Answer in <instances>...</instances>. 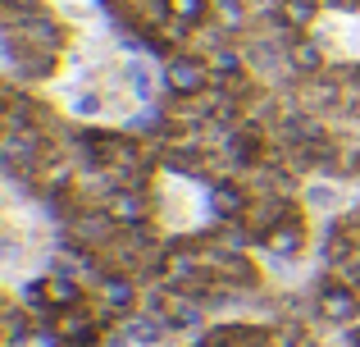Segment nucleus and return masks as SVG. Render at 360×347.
<instances>
[{
	"instance_id": "f03ea898",
	"label": "nucleus",
	"mask_w": 360,
	"mask_h": 347,
	"mask_svg": "<svg viewBox=\"0 0 360 347\" xmlns=\"http://www.w3.org/2000/svg\"><path fill=\"white\" fill-rule=\"evenodd\" d=\"M360 201V187L342 183V178H328V174H310L306 187H301V206L310 210V220H338Z\"/></svg>"
},
{
	"instance_id": "7ed1b4c3",
	"label": "nucleus",
	"mask_w": 360,
	"mask_h": 347,
	"mask_svg": "<svg viewBox=\"0 0 360 347\" xmlns=\"http://www.w3.org/2000/svg\"><path fill=\"white\" fill-rule=\"evenodd\" d=\"M214 14H219V0H169V18L187 27H205Z\"/></svg>"
},
{
	"instance_id": "f257e3e1",
	"label": "nucleus",
	"mask_w": 360,
	"mask_h": 347,
	"mask_svg": "<svg viewBox=\"0 0 360 347\" xmlns=\"http://www.w3.org/2000/svg\"><path fill=\"white\" fill-rule=\"evenodd\" d=\"M160 73H165V96H201V92L214 87L210 55H201L196 46L169 55V60L160 64Z\"/></svg>"
}]
</instances>
